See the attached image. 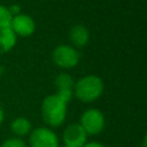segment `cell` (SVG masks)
Instances as JSON below:
<instances>
[{"label":"cell","mask_w":147,"mask_h":147,"mask_svg":"<svg viewBox=\"0 0 147 147\" xmlns=\"http://www.w3.org/2000/svg\"><path fill=\"white\" fill-rule=\"evenodd\" d=\"M54 83H55V86L57 87V90H72L74 85H75L72 77L67 72L59 74L56 76Z\"/></svg>","instance_id":"obj_11"},{"label":"cell","mask_w":147,"mask_h":147,"mask_svg":"<svg viewBox=\"0 0 147 147\" xmlns=\"http://www.w3.org/2000/svg\"><path fill=\"white\" fill-rule=\"evenodd\" d=\"M83 147H106V146H103V145H102V144H100V142L92 141V142H86Z\"/></svg>","instance_id":"obj_16"},{"label":"cell","mask_w":147,"mask_h":147,"mask_svg":"<svg viewBox=\"0 0 147 147\" xmlns=\"http://www.w3.org/2000/svg\"><path fill=\"white\" fill-rule=\"evenodd\" d=\"M56 96L62 100L64 103H68L71 99H72V95H74V92L72 90H57V92L55 93Z\"/></svg>","instance_id":"obj_14"},{"label":"cell","mask_w":147,"mask_h":147,"mask_svg":"<svg viewBox=\"0 0 147 147\" xmlns=\"http://www.w3.org/2000/svg\"><path fill=\"white\" fill-rule=\"evenodd\" d=\"M53 62L60 68H74L78 64L80 55L78 51L69 45L57 46L52 54Z\"/></svg>","instance_id":"obj_4"},{"label":"cell","mask_w":147,"mask_h":147,"mask_svg":"<svg viewBox=\"0 0 147 147\" xmlns=\"http://www.w3.org/2000/svg\"><path fill=\"white\" fill-rule=\"evenodd\" d=\"M41 116L49 126H60L67 116V103L60 100L56 94L47 95L41 103Z\"/></svg>","instance_id":"obj_2"},{"label":"cell","mask_w":147,"mask_h":147,"mask_svg":"<svg viewBox=\"0 0 147 147\" xmlns=\"http://www.w3.org/2000/svg\"><path fill=\"white\" fill-rule=\"evenodd\" d=\"M17 36L10 28L0 29V54H5L14 48L16 45Z\"/></svg>","instance_id":"obj_9"},{"label":"cell","mask_w":147,"mask_h":147,"mask_svg":"<svg viewBox=\"0 0 147 147\" xmlns=\"http://www.w3.org/2000/svg\"><path fill=\"white\" fill-rule=\"evenodd\" d=\"M69 38L75 47L82 48L87 45V42L90 40V32L84 25L77 24L70 29Z\"/></svg>","instance_id":"obj_8"},{"label":"cell","mask_w":147,"mask_h":147,"mask_svg":"<svg viewBox=\"0 0 147 147\" xmlns=\"http://www.w3.org/2000/svg\"><path fill=\"white\" fill-rule=\"evenodd\" d=\"M1 72H2V67L0 65V75H1Z\"/></svg>","instance_id":"obj_18"},{"label":"cell","mask_w":147,"mask_h":147,"mask_svg":"<svg viewBox=\"0 0 147 147\" xmlns=\"http://www.w3.org/2000/svg\"><path fill=\"white\" fill-rule=\"evenodd\" d=\"M9 28L16 36L29 37L36 31V23L33 18L26 14H18L13 16Z\"/></svg>","instance_id":"obj_7"},{"label":"cell","mask_w":147,"mask_h":147,"mask_svg":"<svg viewBox=\"0 0 147 147\" xmlns=\"http://www.w3.org/2000/svg\"><path fill=\"white\" fill-rule=\"evenodd\" d=\"M10 129H11L13 133L16 137L21 138V137H24L28 133H30V131H31V122L25 117H17L11 122Z\"/></svg>","instance_id":"obj_10"},{"label":"cell","mask_w":147,"mask_h":147,"mask_svg":"<svg viewBox=\"0 0 147 147\" xmlns=\"http://www.w3.org/2000/svg\"><path fill=\"white\" fill-rule=\"evenodd\" d=\"M62 147H67V146H62Z\"/></svg>","instance_id":"obj_19"},{"label":"cell","mask_w":147,"mask_h":147,"mask_svg":"<svg viewBox=\"0 0 147 147\" xmlns=\"http://www.w3.org/2000/svg\"><path fill=\"white\" fill-rule=\"evenodd\" d=\"M8 9H9V13L11 14V16L21 14V7L18 5H11V6L8 7Z\"/></svg>","instance_id":"obj_15"},{"label":"cell","mask_w":147,"mask_h":147,"mask_svg":"<svg viewBox=\"0 0 147 147\" xmlns=\"http://www.w3.org/2000/svg\"><path fill=\"white\" fill-rule=\"evenodd\" d=\"M105 116L101 110L95 109V108H90L83 113L80 116V122L79 124L85 130V132L92 136L99 134L103 127H105Z\"/></svg>","instance_id":"obj_3"},{"label":"cell","mask_w":147,"mask_h":147,"mask_svg":"<svg viewBox=\"0 0 147 147\" xmlns=\"http://www.w3.org/2000/svg\"><path fill=\"white\" fill-rule=\"evenodd\" d=\"M72 92L78 100L92 102L101 96L103 92V82L96 75H87L75 83Z\"/></svg>","instance_id":"obj_1"},{"label":"cell","mask_w":147,"mask_h":147,"mask_svg":"<svg viewBox=\"0 0 147 147\" xmlns=\"http://www.w3.org/2000/svg\"><path fill=\"white\" fill-rule=\"evenodd\" d=\"M30 147H59L57 136L47 127H38L30 133Z\"/></svg>","instance_id":"obj_5"},{"label":"cell","mask_w":147,"mask_h":147,"mask_svg":"<svg viewBox=\"0 0 147 147\" xmlns=\"http://www.w3.org/2000/svg\"><path fill=\"white\" fill-rule=\"evenodd\" d=\"M62 139L67 147H83L86 144L87 133L79 123H72L64 129Z\"/></svg>","instance_id":"obj_6"},{"label":"cell","mask_w":147,"mask_h":147,"mask_svg":"<svg viewBox=\"0 0 147 147\" xmlns=\"http://www.w3.org/2000/svg\"><path fill=\"white\" fill-rule=\"evenodd\" d=\"M11 14L9 13L8 7L0 5V29L9 28L10 22H11Z\"/></svg>","instance_id":"obj_12"},{"label":"cell","mask_w":147,"mask_h":147,"mask_svg":"<svg viewBox=\"0 0 147 147\" xmlns=\"http://www.w3.org/2000/svg\"><path fill=\"white\" fill-rule=\"evenodd\" d=\"M3 119H5V113H3V109L0 107V124L3 122Z\"/></svg>","instance_id":"obj_17"},{"label":"cell","mask_w":147,"mask_h":147,"mask_svg":"<svg viewBox=\"0 0 147 147\" xmlns=\"http://www.w3.org/2000/svg\"><path fill=\"white\" fill-rule=\"evenodd\" d=\"M1 147H26V145H25V142H24L21 138H18V137H13V138L6 139V140L2 142Z\"/></svg>","instance_id":"obj_13"}]
</instances>
